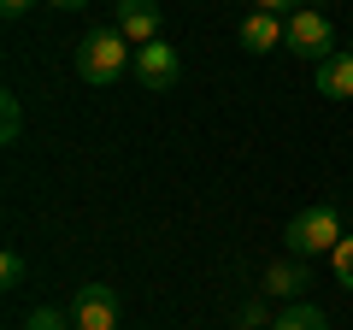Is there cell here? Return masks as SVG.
<instances>
[{
  "label": "cell",
  "mask_w": 353,
  "mask_h": 330,
  "mask_svg": "<svg viewBox=\"0 0 353 330\" xmlns=\"http://www.w3.org/2000/svg\"><path fill=\"white\" fill-rule=\"evenodd\" d=\"M0 12H6V18H18V12H30V0H0Z\"/></svg>",
  "instance_id": "17"
},
{
  "label": "cell",
  "mask_w": 353,
  "mask_h": 330,
  "mask_svg": "<svg viewBox=\"0 0 353 330\" xmlns=\"http://www.w3.org/2000/svg\"><path fill=\"white\" fill-rule=\"evenodd\" d=\"M53 12H77V6H88V0H48Z\"/></svg>",
  "instance_id": "18"
},
{
  "label": "cell",
  "mask_w": 353,
  "mask_h": 330,
  "mask_svg": "<svg viewBox=\"0 0 353 330\" xmlns=\"http://www.w3.org/2000/svg\"><path fill=\"white\" fill-rule=\"evenodd\" d=\"M283 41H289L283 12H259V6H253L248 24H241V48H248V53H271V48H283Z\"/></svg>",
  "instance_id": "7"
},
{
  "label": "cell",
  "mask_w": 353,
  "mask_h": 330,
  "mask_svg": "<svg viewBox=\"0 0 353 330\" xmlns=\"http://www.w3.org/2000/svg\"><path fill=\"white\" fill-rule=\"evenodd\" d=\"M347 236L341 230V213L330 201H318V206H301V213L283 224V242H289V254L294 260H318V254H336V242Z\"/></svg>",
  "instance_id": "2"
},
{
  "label": "cell",
  "mask_w": 353,
  "mask_h": 330,
  "mask_svg": "<svg viewBox=\"0 0 353 330\" xmlns=\"http://www.w3.org/2000/svg\"><path fill=\"white\" fill-rule=\"evenodd\" d=\"M241 324H248V330H259V324H265V307H259V301H253V307H241Z\"/></svg>",
  "instance_id": "15"
},
{
  "label": "cell",
  "mask_w": 353,
  "mask_h": 330,
  "mask_svg": "<svg viewBox=\"0 0 353 330\" xmlns=\"http://www.w3.org/2000/svg\"><path fill=\"white\" fill-rule=\"evenodd\" d=\"M18 283H24V254L6 248V254H0V289H18Z\"/></svg>",
  "instance_id": "13"
},
{
  "label": "cell",
  "mask_w": 353,
  "mask_h": 330,
  "mask_svg": "<svg viewBox=\"0 0 353 330\" xmlns=\"http://www.w3.org/2000/svg\"><path fill=\"white\" fill-rule=\"evenodd\" d=\"M283 48L294 53V59H330L336 53V30H330V18L318 12V6H301V12H289V41Z\"/></svg>",
  "instance_id": "3"
},
{
  "label": "cell",
  "mask_w": 353,
  "mask_h": 330,
  "mask_svg": "<svg viewBox=\"0 0 353 330\" xmlns=\"http://www.w3.org/2000/svg\"><path fill=\"white\" fill-rule=\"evenodd\" d=\"M318 95L353 101V48H336L330 59H318Z\"/></svg>",
  "instance_id": "9"
},
{
  "label": "cell",
  "mask_w": 353,
  "mask_h": 330,
  "mask_svg": "<svg viewBox=\"0 0 353 330\" xmlns=\"http://www.w3.org/2000/svg\"><path fill=\"white\" fill-rule=\"evenodd\" d=\"M24 330H65V313L59 307H36V313L24 318Z\"/></svg>",
  "instance_id": "14"
},
{
  "label": "cell",
  "mask_w": 353,
  "mask_h": 330,
  "mask_svg": "<svg viewBox=\"0 0 353 330\" xmlns=\"http://www.w3.org/2000/svg\"><path fill=\"white\" fill-rule=\"evenodd\" d=\"M71 330H118V295L106 283H83L71 301Z\"/></svg>",
  "instance_id": "5"
},
{
  "label": "cell",
  "mask_w": 353,
  "mask_h": 330,
  "mask_svg": "<svg viewBox=\"0 0 353 330\" xmlns=\"http://www.w3.org/2000/svg\"><path fill=\"white\" fill-rule=\"evenodd\" d=\"M159 24H165L159 0H118V18H112V30L130 41V48H148V41H159Z\"/></svg>",
  "instance_id": "6"
},
{
  "label": "cell",
  "mask_w": 353,
  "mask_h": 330,
  "mask_svg": "<svg viewBox=\"0 0 353 330\" xmlns=\"http://www.w3.org/2000/svg\"><path fill=\"white\" fill-rule=\"evenodd\" d=\"M330 271H336L341 289H353V236H341V242H336V254H330Z\"/></svg>",
  "instance_id": "12"
},
{
  "label": "cell",
  "mask_w": 353,
  "mask_h": 330,
  "mask_svg": "<svg viewBox=\"0 0 353 330\" xmlns=\"http://www.w3.org/2000/svg\"><path fill=\"white\" fill-rule=\"evenodd\" d=\"M176 77H183V59H176L171 41H148V48H136V83L148 95L176 89Z\"/></svg>",
  "instance_id": "4"
},
{
  "label": "cell",
  "mask_w": 353,
  "mask_h": 330,
  "mask_svg": "<svg viewBox=\"0 0 353 330\" xmlns=\"http://www.w3.org/2000/svg\"><path fill=\"white\" fill-rule=\"evenodd\" d=\"M124 71H136V48H130L118 30H94V36H83V48H77V77H83V83L112 89Z\"/></svg>",
  "instance_id": "1"
},
{
  "label": "cell",
  "mask_w": 353,
  "mask_h": 330,
  "mask_svg": "<svg viewBox=\"0 0 353 330\" xmlns=\"http://www.w3.org/2000/svg\"><path fill=\"white\" fill-rule=\"evenodd\" d=\"M18 136H24V101L18 95H0V142L12 148Z\"/></svg>",
  "instance_id": "11"
},
{
  "label": "cell",
  "mask_w": 353,
  "mask_h": 330,
  "mask_svg": "<svg viewBox=\"0 0 353 330\" xmlns=\"http://www.w3.org/2000/svg\"><path fill=\"white\" fill-rule=\"evenodd\" d=\"M306 283H312V260H271L265 266V295L294 301V295H306Z\"/></svg>",
  "instance_id": "8"
},
{
  "label": "cell",
  "mask_w": 353,
  "mask_h": 330,
  "mask_svg": "<svg viewBox=\"0 0 353 330\" xmlns=\"http://www.w3.org/2000/svg\"><path fill=\"white\" fill-rule=\"evenodd\" d=\"M259 12H301V0H259Z\"/></svg>",
  "instance_id": "16"
},
{
  "label": "cell",
  "mask_w": 353,
  "mask_h": 330,
  "mask_svg": "<svg viewBox=\"0 0 353 330\" xmlns=\"http://www.w3.org/2000/svg\"><path fill=\"white\" fill-rule=\"evenodd\" d=\"M271 330H330V318L318 313V307H306V301H294L289 313H277V318H271Z\"/></svg>",
  "instance_id": "10"
}]
</instances>
